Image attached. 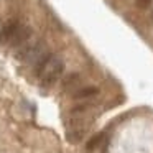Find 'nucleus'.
Instances as JSON below:
<instances>
[{
  "label": "nucleus",
  "mask_w": 153,
  "mask_h": 153,
  "mask_svg": "<svg viewBox=\"0 0 153 153\" xmlns=\"http://www.w3.org/2000/svg\"><path fill=\"white\" fill-rule=\"evenodd\" d=\"M63 71H64V63H63V59H59V58L51 56V54H50V58L45 61V64L41 66V69L36 73L38 76H40L41 87L48 89V87L54 86V84L58 82V79L61 77Z\"/></svg>",
  "instance_id": "obj_1"
},
{
  "label": "nucleus",
  "mask_w": 153,
  "mask_h": 153,
  "mask_svg": "<svg viewBox=\"0 0 153 153\" xmlns=\"http://www.w3.org/2000/svg\"><path fill=\"white\" fill-rule=\"evenodd\" d=\"M84 133H86V122L82 119H74L68 125L66 137L71 143H79L84 138Z\"/></svg>",
  "instance_id": "obj_2"
},
{
  "label": "nucleus",
  "mask_w": 153,
  "mask_h": 153,
  "mask_svg": "<svg viewBox=\"0 0 153 153\" xmlns=\"http://www.w3.org/2000/svg\"><path fill=\"white\" fill-rule=\"evenodd\" d=\"M30 36H31V28L20 25V28L17 30V33L13 35V38L10 40L8 45H10V46H22V45H25L30 40Z\"/></svg>",
  "instance_id": "obj_3"
},
{
  "label": "nucleus",
  "mask_w": 153,
  "mask_h": 153,
  "mask_svg": "<svg viewBox=\"0 0 153 153\" xmlns=\"http://www.w3.org/2000/svg\"><path fill=\"white\" fill-rule=\"evenodd\" d=\"M18 28H20V23H18V22H15V20L8 22V23L2 28V31H0V41L4 45H8L10 40L13 38V35L17 33Z\"/></svg>",
  "instance_id": "obj_4"
},
{
  "label": "nucleus",
  "mask_w": 153,
  "mask_h": 153,
  "mask_svg": "<svg viewBox=\"0 0 153 153\" xmlns=\"http://www.w3.org/2000/svg\"><path fill=\"white\" fill-rule=\"evenodd\" d=\"M99 92V89L94 86H89V87H84V89L77 91L76 94H74V99H86V97H91V96H96V94Z\"/></svg>",
  "instance_id": "obj_5"
},
{
  "label": "nucleus",
  "mask_w": 153,
  "mask_h": 153,
  "mask_svg": "<svg viewBox=\"0 0 153 153\" xmlns=\"http://www.w3.org/2000/svg\"><path fill=\"white\" fill-rule=\"evenodd\" d=\"M102 140H104V133H97V135H94L92 138L87 142V146H86V148L89 150V152H92V150L96 148L97 145H100V143H102Z\"/></svg>",
  "instance_id": "obj_6"
},
{
  "label": "nucleus",
  "mask_w": 153,
  "mask_h": 153,
  "mask_svg": "<svg viewBox=\"0 0 153 153\" xmlns=\"http://www.w3.org/2000/svg\"><path fill=\"white\" fill-rule=\"evenodd\" d=\"M153 4V0H137V7L138 8H148Z\"/></svg>",
  "instance_id": "obj_7"
}]
</instances>
